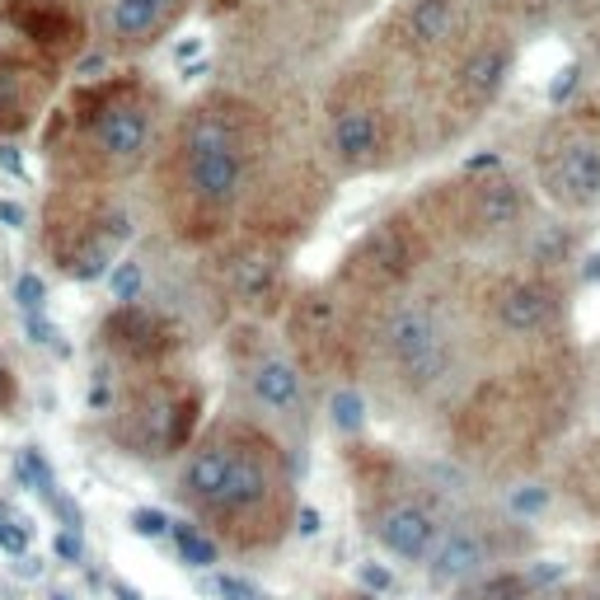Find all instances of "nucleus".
Masks as SVG:
<instances>
[{
	"instance_id": "obj_1",
	"label": "nucleus",
	"mask_w": 600,
	"mask_h": 600,
	"mask_svg": "<svg viewBox=\"0 0 600 600\" xmlns=\"http://www.w3.org/2000/svg\"><path fill=\"white\" fill-rule=\"evenodd\" d=\"M263 151H268V127L254 103L235 95L192 103L174 122L160 155V207L174 235L207 244L231 231L258 179Z\"/></svg>"
},
{
	"instance_id": "obj_2",
	"label": "nucleus",
	"mask_w": 600,
	"mask_h": 600,
	"mask_svg": "<svg viewBox=\"0 0 600 600\" xmlns=\"http://www.w3.org/2000/svg\"><path fill=\"white\" fill-rule=\"evenodd\" d=\"M179 498L202 535H216L240 554L273 549L296 516L287 455L254 422H221L192 441Z\"/></svg>"
},
{
	"instance_id": "obj_3",
	"label": "nucleus",
	"mask_w": 600,
	"mask_h": 600,
	"mask_svg": "<svg viewBox=\"0 0 600 600\" xmlns=\"http://www.w3.org/2000/svg\"><path fill=\"white\" fill-rule=\"evenodd\" d=\"M155 132H160V95L136 76H118L66 103L47 151L62 179L113 188L151 160Z\"/></svg>"
},
{
	"instance_id": "obj_4",
	"label": "nucleus",
	"mask_w": 600,
	"mask_h": 600,
	"mask_svg": "<svg viewBox=\"0 0 600 600\" xmlns=\"http://www.w3.org/2000/svg\"><path fill=\"white\" fill-rule=\"evenodd\" d=\"M198 422H202L198 380L160 366L132 376L109 432L122 451L141 455V460H165V455H179L198 441Z\"/></svg>"
},
{
	"instance_id": "obj_5",
	"label": "nucleus",
	"mask_w": 600,
	"mask_h": 600,
	"mask_svg": "<svg viewBox=\"0 0 600 600\" xmlns=\"http://www.w3.org/2000/svg\"><path fill=\"white\" fill-rule=\"evenodd\" d=\"M122 244V211L103 184L62 179L43 207V249L70 277H95Z\"/></svg>"
},
{
	"instance_id": "obj_6",
	"label": "nucleus",
	"mask_w": 600,
	"mask_h": 600,
	"mask_svg": "<svg viewBox=\"0 0 600 600\" xmlns=\"http://www.w3.org/2000/svg\"><path fill=\"white\" fill-rule=\"evenodd\" d=\"M427 249H432L427 221H418V216H390V221H380L376 231H370V235L357 244V249L347 254V263H343V287H347L352 296L380 300V296L399 291L403 281H409V277L422 268Z\"/></svg>"
},
{
	"instance_id": "obj_7",
	"label": "nucleus",
	"mask_w": 600,
	"mask_h": 600,
	"mask_svg": "<svg viewBox=\"0 0 600 600\" xmlns=\"http://www.w3.org/2000/svg\"><path fill=\"white\" fill-rule=\"evenodd\" d=\"M395 146V118L370 95L366 85H347V90L329 103V151L338 155V165L352 174L390 165Z\"/></svg>"
},
{
	"instance_id": "obj_8",
	"label": "nucleus",
	"mask_w": 600,
	"mask_h": 600,
	"mask_svg": "<svg viewBox=\"0 0 600 600\" xmlns=\"http://www.w3.org/2000/svg\"><path fill=\"white\" fill-rule=\"evenodd\" d=\"M436 216H441V231H455L465 240H488V235L511 231L525 216V192L507 174L484 169L441 192Z\"/></svg>"
},
{
	"instance_id": "obj_9",
	"label": "nucleus",
	"mask_w": 600,
	"mask_h": 600,
	"mask_svg": "<svg viewBox=\"0 0 600 600\" xmlns=\"http://www.w3.org/2000/svg\"><path fill=\"white\" fill-rule=\"evenodd\" d=\"M385 357L390 366L399 370L403 385H413V390H432L441 376H451V338L446 329H441L436 314L418 310V305H403L399 314H390V324H385Z\"/></svg>"
},
{
	"instance_id": "obj_10",
	"label": "nucleus",
	"mask_w": 600,
	"mask_h": 600,
	"mask_svg": "<svg viewBox=\"0 0 600 600\" xmlns=\"http://www.w3.org/2000/svg\"><path fill=\"white\" fill-rule=\"evenodd\" d=\"M57 95V62L43 52H0V136H20Z\"/></svg>"
},
{
	"instance_id": "obj_11",
	"label": "nucleus",
	"mask_w": 600,
	"mask_h": 600,
	"mask_svg": "<svg viewBox=\"0 0 600 600\" xmlns=\"http://www.w3.org/2000/svg\"><path fill=\"white\" fill-rule=\"evenodd\" d=\"M103 347L132 370H160L174 362V352H179V329H174L160 310L118 305L109 320H103Z\"/></svg>"
},
{
	"instance_id": "obj_12",
	"label": "nucleus",
	"mask_w": 600,
	"mask_h": 600,
	"mask_svg": "<svg viewBox=\"0 0 600 600\" xmlns=\"http://www.w3.org/2000/svg\"><path fill=\"white\" fill-rule=\"evenodd\" d=\"M5 20L20 38H29L33 52L52 62L80 52L85 43V20L70 0H5Z\"/></svg>"
},
{
	"instance_id": "obj_13",
	"label": "nucleus",
	"mask_w": 600,
	"mask_h": 600,
	"mask_svg": "<svg viewBox=\"0 0 600 600\" xmlns=\"http://www.w3.org/2000/svg\"><path fill=\"white\" fill-rule=\"evenodd\" d=\"M558 310H563L558 287L554 281H544V277H511L488 300L492 324H498L502 333H516V338H531V333L554 329Z\"/></svg>"
},
{
	"instance_id": "obj_14",
	"label": "nucleus",
	"mask_w": 600,
	"mask_h": 600,
	"mask_svg": "<svg viewBox=\"0 0 600 600\" xmlns=\"http://www.w3.org/2000/svg\"><path fill=\"white\" fill-rule=\"evenodd\" d=\"M507 70H511V47L502 38H479L460 62H455V76H451V103L460 113H484L498 90L507 85Z\"/></svg>"
},
{
	"instance_id": "obj_15",
	"label": "nucleus",
	"mask_w": 600,
	"mask_h": 600,
	"mask_svg": "<svg viewBox=\"0 0 600 600\" xmlns=\"http://www.w3.org/2000/svg\"><path fill=\"white\" fill-rule=\"evenodd\" d=\"M544 188L568 211H581L600 198V146L596 141H568L544 165Z\"/></svg>"
},
{
	"instance_id": "obj_16",
	"label": "nucleus",
	"mask_w": 600,
	"mask_h": 600,
	"mask_svg": "<svg viewBox=\"0 0 600 600\" xmlns=\"http://www.w3.org/2000/svg\"><path fill=\"white\" fill-rule=\"evenodd\" d=\"M277 268H281V240L268 231H249L221 258V281L235 300H258L277 281Z\"/></svg>"
},
{
	"instance_id": "obj_17",
	"label": "nucleus",
	"mask_w": 600,
	"mask_h": 600,
	"mask_svg": "<svg viewBox=\"0 0 600 600\" xmlns=\"http://www.w3.org/2000/svg\"><path fill=\"white\" fill-rule=\"evenodd\" d=\"M370 531H376V540L395 558H409V563H422L436 549V516L418 498H390L376 511Z\"/></svg>"
},
{
	"instance_id": "obj_18",
	"label": "nucleus",
	"mask_w": 600,
	"mask_h": 600,
	"mask_svg": "<svg viewBox=\"0 0 600 600\" xmlns=\"http://www.w3.org/2000/svg\"><path fill=\"white\" fill-rule=\"evenodd\" d=\"M188 10V0H113L109 5V33L118 47H151L179 24V14Z\"/></svg>"
},
{
	"instance_id": "obj_19",
	"label": "nucleus",
	"mask_w": 600,
	"mask_h": 600,
	"mask_svg": "<svg viewBox=\"0 0 600 600\" xmlns=\"http://www.w3.org/2000/svg\"><path fill=\"white\" fill-rule=\"evenodd\" d=\"M403 33V47L413 52H441L455 33H460V5L455 0H409L399 20Z\"/></svg>"
},
{
	"instance_id": "obj_20",
	"label": "nucleus",
	"mask_w": 600,
	"mask_h": 600,
	"mask_svg": "<svg viewBox=\"0 0 600 600\" xmlns=\"http://www.w3.org/2000/svg\"><path fill=\"white\" fill-rule=\"evenodd\" d=\"M484 563H488V544L479 540V531H451L436 544L427 568H432L436 581H465V577L479 573Z\"/></svg>"
},
{
	"instance_id": "obj_21",
	"label": "nucleus",
	"mask_w": 600,
	"mask_h": 600,
	"mask_svg": "<svg viewBox=\"0 0 600 600\" xmlns=\"http://www.w3.org/2000/svg\"><path fill=\"white\" fill-rule=\"evenodd\" d=\"M254 390L273 403V409H291L296 395H300V380H296V370L291 366H281V362H268V366H258V376H254Z\"/></svg>"
},
{
	"instance_id": "obj_22",
	"label": "nucleus",
	"mask_w": 600,
	"mask_h": 600,
	"mask_svg": "<svg viewBox=\"0 0 600 600\" xmlns=\"http://www.w3.org/2000/svg\"><path fill=\"white\" fill-rule=\"evenodd\" d=\"M525 581L516 573H498L492 581H484V587H474V600H525Z\"/></svg>"
},
{
	"instance_id": "obj_23",
	"label": "nucleus",
	"mask_w": 600,
	"mask_h": 600,
	"mask_svg": "<svg viewBox=\"0 0 600 600\" xmlns=\"http://www.w3.org/2000/svg\"><path fill=\"white\" fill-rule=\"evenodd\" d=\"M324 600H376V596H366V591H333V596H324Z\"/></svg>"
}]
</instances>
